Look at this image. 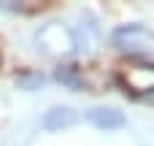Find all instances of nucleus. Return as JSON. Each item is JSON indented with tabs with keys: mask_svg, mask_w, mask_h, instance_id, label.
Masks as SVG:
<instances>
[{
	"mask_svg": "<svg viewBox=\"0 0 154 146\" xmlns=\"http://www.w3.org/2000/svg\"><path fill=\"white\" fill-rule=\"evenodd\" d=\"M119 81L133 95H152L154 92V62H133L119 70Z\"/></svg>",
	"mask_w": 154,
	"mask_h": 146,
	"instance_id": "2",
	"label": "nucleus"
},
{
	"mask_svg": "<svg viewBox=\"0 0 154 146\" xmlns=\"http://www.w3.org/2000/svg\"><path fill=\"white\" fill-rule=\"evenodd\" d=\"M54 79L68 89H87V81H84V76L76 65H60L54 70Z\"/></svg>",
	"mask_w": 154,
	"mask_h": 146,
	"instance_id": "6",
	"label": "nucleus"
},
{
	"mask_svg": "<svg viewBox=\"0 0 154 146\" xmlns=\"http://www.w3.org/2000/svg\"><path fill=\"white\" fill-rule=\"evenodd\" d=\"M87 122L103 133H114V130H122L127 125L125 114L116 111V108H89L87 111Z\"/></svg>",
	"mask_w": 154,
	"mask_h": 146,
	"instance_id": "4",
	"label": "nucleus"
},
{
	"mask_svg": "<svg viewBox=\"0 0 154 146\" xmlns=\"http://www.w3.org/2000/svg\"><path fill=\"white\" fill-rule=\"evenodd\" d=\"M43 84H46V76H43L41 70H22V73H16V87H19V89L35 92V89H41Z\"/></svg>",
	"mask_w": 154,
	"mask_h": 146,
	"instance_id": "7",
	"label": "nucleus"
},
{
	"mask_svg": "<svg viewBox=\"0 0 154 146\" xmlns=\"http://www.w3.org/2000/svg\"><path fill=\"white\" fill-rule=\"evenodd\" d=\"M0 8H5V11H24V0H0Z\"/></svg>",
	"mask_w": 154,
	"mask_h": 146,
	"instance_id": "8",
	"label": "nucleus"
},
{
	"mask_svg": "<svg viewBox=\"0 0 154 146\" xmlns=\"http://www.w3.org/2000/svg\"><path fill=\"white\" fill-rule=\"evenodd\" d=\"M35 41H38V46H41L46 54H54V57L73 54V49H76V35H73L65 24H60V22H51V24H46L43 30H38Z\"/></svg>",
	"mask_w": 154,
	"mask_h": 146,
	"instance_id": "1",
	"label": "nucleus"
},
{
	"mask_svg": "<svg viewBox=\"0 0 154 146\" xmlns=\"http://www.w3.org/2000/svg\"><path fill=\"white\" fill-rule=\"evenodd\" d=\"M111 41L119 51H141L149 43V33H146L143 24H122V27L114 30Z\"/></svg>",
	"mask_w": 154,
	"mask_h": 146,
	"instance_id": "3",
	"label": "nucleus"
},
{
	"mask_svg": "<svg viewBox=\"0 0 154 146\" xmlns=\"http://www.w3.org/2000/svg\"><path fill=\"white\" fill-rule=\"evenodd\" d=\"M76 122H79V114H76L73 108L60 106V108H51V111L43 114L41 127H43L46 133H62V130H70Z\"/></svg>",
	"mask_w": 154,
	"mask_h": 146,
	"instance_id": "5",
	"label": "nucleus"
}]
</instances>
